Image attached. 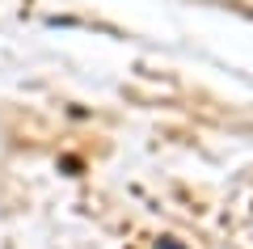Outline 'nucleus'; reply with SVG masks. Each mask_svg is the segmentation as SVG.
I'll use <instances>...</instances> for the list:
<instances>
[{
    "instance_id": "1",
    "label": "nucleus",
    "mask_w": 253,
    "mask_h": 249,
    "mask_svg": "<svg viewBox=\"0 0 253 249\" xmlns=\"http://www.w3.org/2000/svg\"><path fill=\"white\" fill-rule=\"evenodd\" d=\"M161 249H181V245H173V241H161Z\"/></svg>"
}]
</instances>
